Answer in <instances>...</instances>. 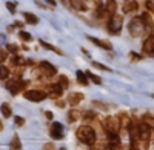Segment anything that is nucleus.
<instances>
[{
	"label": "nucleus",
	"instance_id": "1",
	"mask_svg": "<svg viewBox=\"0 0 154 150\" xmlns=\"http://www.w3.org/2000/svg\"><path fill=\"white\" fill-rule=\"evenodd\" d=\"M75 136H77V139H79L80 142H83L85 145H93L97 139L96 130L91 126H86V124H83V126H80L79 129H77Z\"/></svg>",
	"mask_w": 154,
	"mask_h": 150
},
{
	"label": "nucleus",
	"instance_id": "2",
	"mask_svg": "<svg viewBox=\"0 0 154 150\" xmlns=\"http://www.w3.org/2000/svg\"><path fill=\"white\" fill-rule=\"evenodd\" d=\"M128 31H130V34L133 37H142L143 34H148L145 23H143V20L140 17H134L130 22V25H128Z\"/></svg>",
	"mask_w": 154,
	"mask_h": 150
},
{
	"label": "nucleus",
	"instance_id": "3",
	"mask_svg": "<svg viewBox=\"0 0 154 150\" xmlns=\"http://www.w3.org/2000/svg\"><path fill=\"white\" fill-rule=\"evenodd\" d=\"M137 126H139V142L142 144L143 148H148V144L151 139V127L148 124H145L143 121L137 124Z\"/></svg>",
	"mask_w": 154,
	"mask_h": 150
},
{
	"label": "nucleus",
	"instance_id": "4",
	"mask_svg": "<svg viewBox=\"0 0 154 150\" xmlns=\"http://www.w3.org/2000/svg\"><path fill=\"white\" fill-rule=\"evenodd\" d=\"M103 126V130L109 135V133H119L120 130V122H119V118L117 116H106L102 122Z\"/></svg>",
	"mask_w": 154,
	"mask_h": 150
},
{
	"label": "nucleus",
	"instance_id": "5",
	"mask_svg": "<svg viewBox=\"0 0 154 150\" xmlns=\"http://www.w3.org/2000/svg\"><path fill=\"white\" fill-rule=\"evenodd\" d=\"M123 27V17L120 14H112L108 22V31L111 34H119Z\"/></svg>",
	"mask_w": 154,
	"mask_h": 150
},
{
	"label": "nucleus",
	"instance_id": "6",
	"mask_svg": "<svg viewBox=\"0 0 154 150\" xmlns=\"http://www.w3.org/2000/svg\"><path fill=\"white\" fill-rule=\"evenodd\" d=\"M28 85V81H22V79H12L6 82V88L11 91V94H19L25 87Z\"/></svg>",
	"mask_w": 154,
	"mask_h": 150
},
{
	"label": "nucleus",
	"instance_id": "7",
	"mask_svg": "<svg viewBox=\"0 0 154 150\" xmlns=\"http://www.w3.org/2000/svg\"><path fill=\"white\" fill-rule=\"evenodd\" d=\"M46 91H42V90H28L25 91V99H28L31 102H42L46 99Z\"/></svg>",
	"mask_w": 154,
	"mask_h": 150
},
{
	"label": "nucleus",
	"instance_id": "8",
	"mask_svg": "<svg viewBox=\"0 0 154 150\" xmlns=\"http://www.w3.org/2000/svg\"><path fill=\"white\" fill-rule=\"evenodd\" d=\"M38 70H40V73L43 74V76H46V78H53V76L57 74V68L54 65H51L49 62H46V60H42L40 64H38Z\"/></svg>",
	"mask_w": 154,
	"mask_h": 150
},
{
	"label": "nucleus",
	"instance_id": "9",
	"mask_svg": "<svg viewBox=\"0 0 154 150\" xmlns=\"http://www.w3.org/2000/svg\"><path fill=\"white\" fill-rule=\"evenodd\" d=\"M142 49H143V53H145L146 56L154 57V34H152V33H151V34H148L146 40L143 42Z\"/></svg>",
	"mask_w": 154,
	"mask_h": 150
},
{
	"label": "nucleus",
	"instance_id": "10",
	"mask_svg": "<svg viewBox=\"0 0 154 150\" xmlns=\"http://www.w3.org/2000/svg\"><path fill=\"white\" fill-rule=\"evenodd\" d=\"M63 132H65V129H63V126L60 122H53V126H51V138L53 139H62L63 138Z\"/></svg>",
	"mask_w": 154,
	"mask_h": 150
},
{
	"label": "nucleus",
	"instance_id": "11",
	"mask_svg": "<svg viewBox=\"0 0 154 150\" xmlns=\"http://www.w3.org/2000/svg\"><path fill=\"white\" fill-rule=\"evenodd\" d=\"M63 93V88L59 84H53V85H46V94L51 96L53 99H59Z\"/></svg>",
	"mask_w": 154,
	"mask_h": 150
},
{
	"label": "nucleus",
	"instance_id": "12",
	"mask_svg": "<svg viewBox=\"0 0 154 150\" xmlns=\"http://www.w3.org/2000/svg\"><path fill=\"white\" fill-rule=\"evenodd\" d=\"M83 99H85L83 93H77V91H74V93H69V94H68V104L72 105V107H75V105H79V104L83 101Z\"/></svg>",
	"mask_w": 154,
	"mask_h": 150
},
{
	"label": "nucleus",
	"instance_id": "13",
	"mask_svg": "<svg viewBox=\"0 0 154 150\" xmlns=\"http://www.w3.org/2000/svg\"><path fill=\"white\" fill-rule=\"evenodd\" d=\"M88 39L91 40L94 45L100 46L102 49H106V51H111V49H112V45H111V42H108V40H100V39H97V37H91V36H89Z\"/></svg>",
	"mask_w": 154,
	"mask_h": 150
},
{
	"label": "nucleus",
	"instance_id": "14",
	"mask_svg": "<svg viewBox=\"0 0 154 150\" xmlns=\"http://www.w3.org/2000/svg\"><path fill=\"white\" fill-rule=\"evenodd\" d=\"M140 19L143 20V23H145V27H146L148 34H151V33H152V28H154V22H152L151 14H149V12H143V14L140 16Z\"/></svg>",
	"mask_w": 154,
	"mask_h": 150
},
{
	"label": "nucleus",
	"instance_id": "15",
	"mask_svg": "<svg viewBox=\"0 0 154 150\" xmlns=\"http://www.w3.org/2000/svg\"><path fill=\"white\" fill-rule=\"evenodd\" d=\"M139 8V3L136 2V0H125V3H123V12H134L137 11Z\"/></svg>",
	"mask_w": 154,
	"mask_h": 150
},
{
	"label": "nucleus",
	"instance_id": "16",
	"mask_svg": "<svg viewBox=\"0 0 154 150\" xmlns=\"http://www.w3.org/2000/svg\"><path fill=\"white\" fill-rule=\"evenodd\" d=\"M117 118H119V122H120V129L128 130V127H130V124H131V118L128 116L126 113H120Z\"/></svg>",
	"mask_w": 154,
	"mask_h": 150
},
{
	"label": "nucleus",
	"instance_id": "17",
	"mask_svg": "<svg viewBox=\"0 0 154 150\" xmlns=\"http://www.w3.org/2000/svg\"><path fill=\"white\" fill-rule=\"evenodd\" d=\"M69 5L75 9V11H86L88 6L83 0H69Z\"/></svg>",
	"mask_w": 154,
	"mask_h": 150
},
{
	"label": "nucleus",
	"instance_id": "18",
	"mask_svg": "<svg viewBox=\"0 0 154 150\" xmlns=\"http://www.w3.org/2000/svg\"><path fill=\"white\" fill-rule=\"evenodd\" d=\"M105 9L108 11V14H109V16L116 14V11H117V2H116V0H106Z\"/></svg>",
	"mask_w": 154,
	"mask_h": 150
},
{
	"label": "nucleus",
	"instance_id": "19",
	"mask_svg": "<svg viewBox=\"0 0 154 150\" xmlns=\"http://www.w3.org/2000/svg\"><path fill=\"white\" fill-rule=\"evenodd\" d=\"M23 17H25V20H26L28 25H37L38 23V17L34 16L32 12H23Z\"/></svg>",
	"mask_w": 154,
	"mask_h": 150
},
{
	"label": "nucleus",
	"instance_id": "20",
	"mask_svg": "<svg viewBox=\"0 0 154 150\" xmlns=\"http://www.w3.org/2000/svg\"><path fill=\"white\" fill-rule=\"evenodd\" d=\"M9 148H11V150H20V148H22V142H20V138H19L17 135L12 136V139H11V142H9Z\"/></svg>",
	"mask_w": 154,
	"mask_h": 150
},
{
	"label": "nucleus",
	"instance_id": "21",
	"mask_svg": "<svg viewBox=\"0 0 154 150\" xmlns=\"http://www.w3.org/2000/svg\"><path fill=\"white\" fill-rule=\"evenodd\" d=\"M80 119V111L77 110V108H72L68 111V121L69 122H75V121H79Z\"/></svg>",
	"mask_w": 154,
	"mask_h": 150
},
{
	"label": "nucleus",
	"instance_id": "22",
	"mask_svg": "<svg viewBox=\"0 0 154 150\" xmlns=\"http://www.w3.org/2000/svg\"><path fill=\"white\" fill-rule=\"evenodd\" d=\"M0 111H2V115H3L5 118H11V115H12L11 105H9L8 102H3V104H2V107H0Z\"/></svg>",
	"mask_w": 154,
	"mask_h": 150
},
{
	"label": "nucleus",
	"instance_id": "23",
	"mask_svg": "<svg viewBox=\"0 0 154 150\" xmlns=\"http://www.w3.org/2000/svg\"><path fill=\"white\" fill-rule=\"evenodd\" d=\"M75 78H77V82H79V84H82V85H88V78H86V74H85L83 71L77 70Z\"/></svg>",
	"mask_w": 154,
	"mask_h": 150
},
{
	"label": "nucleus",
	"instance_id": "24",
	"mask_svg": "<svg viewBox=\"0 0 154 150\" xmlns=\"http://www.w3.org/2000/svg\"><path fill=\"white\" fill-rule=\"evenodd\" d=\"M38 43H40V45H42L43 48H46V49H49V51H54V53H57L59 56H62V54H63V53L60 51V49H59V48H56V46H53V45H49V43H46L45 40H40V42H38Z\"/></svg>",
	"mask_w": 154,
	"mask_h": 150
},
{
	"label": "nucleus",
	"instance_id": "25",
	"mask_svg": "<svg viewBox=\"0 0 154 150\" xmlns=\"http://www.w3.org/2000/svg\"><path fill=\"white\" fill-rule=\"evenodd\" d=\"M11 64L14 65V67H20V65H25L26 64V60H25L23 57H20V56H14L11 59Z\"/></svg>",
	"mask_w": 154,
	"mask_h": 150
},
{
	"label": "nucleus",
	"instance_id": "26",
	"mask_svg": "<svg viewBox=\"0 0 154 150\" xmlns=\"http://www.w3.org/2000/svg\"><path fill=\"white\" fill-rule=\"evenodd\" d=\"M85 74H86V78H88L89 81H91V82H94V84H97V85H100V84H102V79H100L99 76H96L94 73L88 71V73H85Z\"/></svg>",
	"mask_w": 154,
	"mask_h": 150
},
{
	"label": "nucleus",
	"instance_id": "27",
	"mask_svg": "<svg viewBox=\"0 0 154 150\" xmlns=\"http://www.w3.org/2000/svg\"><path fill=\"white\" fill-rule=\"evenodd\" d=\"M59 85L62 87L63 90L68 88V87H69V79L66 76H59Z\"/></svg>",
	"mask_w": 154,
	"mask_h": 150
},
{
	"label": "nucleus",
	"instance_id": "28",
	"mask_svg": "<svg viewBox=\"0 0 154 150\" xmlns=\"http://www.w3.org/2000/svg\"><path fill=\"white\" fill-rule=\"evenodd\" d=\"M143 122L148 124L149 127H154V116L149 115V113H145V115H143Z\"/></svg>",
	"mask_w": 154,
	"mask_h": 150
},
{
	"label": "nucleus",
	"instance_id": "29",
	"mask_svg": "<svg viewBox=\"0 0 154 150\" xmlns=\"http://www.w3.org/2000/svg\"><path fill=\"white\" fill-rule=\"evenodd\" d=\"M9 76V68L8 67H0V81H3V79H6Z\"/></svg>",
	"mask_w": 154,
	"mask_h": 150
},
{
	"label": "nucleus",
	"instance_id": "30",
	"mask_svg": "<svg viewBox=\"0 0 154 150\" xmlns=\"http://www.w3.org/2000/svg\"><path fill=\"white\" fill-rule=\"evenodd\" d=\"M6 49H8V53H12V54H17L19 53V46L16 45V43H8L6 45Z\"/></svg>",
	"mask_w": 154,
	"mask_h": 150
},
{
	"label": "nucleus",
	"instance_id": "31",
	"mask_svg": "<svg viewBox=\"0 0 154 150\" xmlns=\"http://www.w3.org/2000/svg\"><path fill=\"white\" fill-rule=\"evenodd\" d=\"M19 37H20L22 40H25V42H29V40L32 39V36H31L29 33H26V31H20V33H19Z\"/></svg>",
	"mask_w": 154,
	"mask_h": 150
},
{
	"label": "nucleus",
	"instance_id": "32",
	"mask_svg": "<svg viewBox=\"0 0 154 150\" xmlns=\"http://www.w3.org/2000/svg\"><path fill=\"white\" fill-rule=\"evenodd\" d=\"M94 118H96V113H94V111H85V113H83V121H85V122L93 121Z\"/></svg>",
	"mask_w": 154,
	"mask_h": 150
},
{
	"label": "nucleus",
	"instance_id": "33",
	"mask_svg": "<svg viewBox=\"0 0 154 150\" xmlns=\"http://www.w3.org/2000/svg\"><path fill=\"white\" fill-rule=\"evenodd\" d=\"M8 57V49H3V48H0V65L3 64V62L6 60Z\"/></svg>",
	"mask_w": 154,
	"mask_h": 150
},
{
	"label": "nucleus",
	"instance_id": "34",
	"mask_svg": "<svg viewBox=\"0 0 154 150\" xmlns=\"http://www.w3.org/2000/svg\"><path fill=\"white\" fill-rule=\"evenodd\" d=\"M93 65L96 67V68H99V70H103V71H111V68H108L106 65H103V64H99V62H93Z\"/></svg>",
	"mask_w": 154,
	"mask_h": 150
},
{
	"label": "nucleus",
	"instance_id": "35",
	"mask_svg": "<svg viewBox=\"0 0 154 150\" xmlns=\"http://www.w3.org/2000/svg\"><path fill=\"white\" fill-rule=\"evenodd\" d=\"M146 9H148V12H152V14H154V2H152V0H146Z\"/></svg>",
	"mask_w": 154,
	"mask_h": 150
},
{
	"label": "nucleus",
	"instance_id": "36",
	"mask_svg": "<svg viewBox=\"0 0 154 150\" xmlns=\"http://www.w3.org/2000/svg\"><path fill=\"white\" fill-rule=\"evenodd\" d=\"M14 122H16V126H17V127H22L23 124H25V119L20 118V116H16V118H14Z\"/></svg>",
	"mask_w": 154,
	"mask_h": 150
},
{
	"label": "nucleus",
	"instance_id": "37",
	"mask_svg": "<svg viewBox=\"0 0 154 150\" xmlns=\"http://www.w3.org/2000/svg\"><path fill=\"white\" fill-rule=\"evenodd\" d=\"M6 8L9 9L11 14H14L16 12V3H11V2H6Z\"/></svg>",
	"mask_w": 154,
	"mask_h": 150
},
{
	"label": "nucleus",
	"instance_id": "38",
	"mask_svg": "<svg viewBox=\"0 0 154 150\" xmlns=\"http://www.w3.org/2000/svg\"><path fill=\"white\" fill-rule=\"evenodd\" d=\"M130 57H131L133 62H139L140 59H142V56H140V54H136V53H133V51L130 53Z\"/></svg>",
	"mask_w": 154,
	"mask_h": 150
},
{
	"label": "nucleus",
	"instance_id": "39",
	"mask_svg": "<svg viewBox=\"0 0 154 150\" xmlns=\"http://www.w3.org/2000/svg\"><path fill=\"white\" fill-rule=\"evenodd\" d=\"M89 147H91V150H105V145L103 144H93V145H89Z\"/></svg>",
	"mask_w": 154,
	"mask_h": 150
},
{
	"label": "nucleus",
	"instance_id": "40",
	"mask_svg": "<svg viewBox=\"0 0 154 150\" xmlns=\"http://www.w3.org/2000/svg\"><path fill=\"white\" fill-rule=\"evenodd\" d=\"M43 150H56V147L51 144V142H48V144H45L43 145Z\"/></svg>",
	"mask_w": 154,
	"mask_h": 150
},
{
	"label": "nucleus",
	"instance_id": "41",
	"mask_svg": "<svg viewBox=\"0 0 154 150\" xmlns=\"http://www.w3.org/2000/svg\"><path fill=\"white\" fill-rule=\"evenodd\" d=\"M111 150H125L120 144H116V145H111Z\"/></svg>",
	"mask_w": 154,
	"mask_h": 150
},
{
	"label": "nucleus",
	"instance_id": "42",
	"mask_svg": "<svg viewBox=\"0 0 154 150\" xmlns=\"http://www.w3.org/2000/svg\"><path fill=\"white\" fill-rule=\"evenodd\" d=\"M56 104H57L59 107H65V102H63V101H59V99H56Z\"/></svg>",
	"mask_w": 154,
	"mask_h": 150
},
{
	"label": "nucleus",
	"instance_id": "43",
	"mask_svg": "<svg viewBox=\"0 0 154 150\" xmlns=\"http://www.w3.org/2000/svg\"><path fill=\"white\" fill-rule=\"evenodd\" d=\"M45 116H46L48 119H53V113H51V111H45Z\"/></svg>",
	"mask_w": 154,
	"mask_h": 150
},
{
	"label": "nucleus",
	"instance_id": "44",
	"mask_svg": "<svg viewBox=\"0 0 154 150\" xmlns=\"http://www.w3.org/2000/svg\"><path fill=\"white\" fill-rule=\"evenodd\" d=\"M14 27H17V28H22V27H23V23H22V22H16V23H14Z\"/></svg>",
	"mask_w": 154,
	"mask_h": 150
},
{
	"label": "nucleus",
	"instance_id": "45",
	"mask_svg": "<svg viewBox=\"0 0 154 150\" xmlns=\"http://www.w3.org/2000/svg\"><path fill=\"white\" fill-rule=\"evenodd\" d=\"M46 2H48L49 5H53V6H56V2H54V0H46Z\"/></svg>",
	"mask_w": 154,
	"mask_h": 150
},
{
	"label": "nucleus",
	"instance_id": "46",
	"mask_svg": "<svg viewBox=\"0 0 154 150\" xmlns=\"http://www.w3.org/2000/svg\"><path fill=\"white\" fill-rule=\"evenodd\" d=\"M2 130H3V122L0 121V132H2Z\"/></svg>",
	"mask_w": 154,
	"mask_h": 150
},
{
	"label": "nucleus",
	"instance_id": "47",
	"mask_svg": "<svg viewBox=\"0 0 154 150\" xmlns=\"http://www.w3.org/2000/svg\"><path fill=\"white\" fill-rule=\"evenodd\" d=\"M130 150H139V148H137V147H133V145H131V148H130Z\"/></svg>",
	"mask_w": 154,
	"mask_h": 150
}]
</instances>
